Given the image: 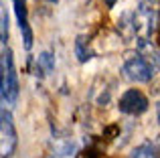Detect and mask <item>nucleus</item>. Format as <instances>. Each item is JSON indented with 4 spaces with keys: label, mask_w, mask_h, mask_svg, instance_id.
Wrapping results in <instances>:
<instances>
[{
    "label": "nucleus",
    "mask_w": 160,
    "mask_h": 158,
    "mask_svg": "<svg viewBox=\"0 0 160 158\" xmlns=\"http://www.w3.org/2000/svg\"><path fill=\"white\" fill-rule=\"evenodd\" d=\"M75 55H77V59L81 61V63H85V61L91 59V51H89V47H87L85 37H77V41H75Z\"/></svg>",
    "instance_id": "nucleus-12"
},
{
    "label": "nucleus",
    "mask_w": 160,
    "mask_h": 158,
    "mask_svg": "<svg viewBox=\"0 0 160 158\" xmlns=\"http://www.w3.org/2000/svg\"><path fill=\"white\" fill-rule=\"evenodd\" d=\"M122 73H124L126 79L136 83H148L152 81L154 77V65L150 61H146L140 53H132L124 59V65H122Z\"/></svg>",
    "instance_id": "nucleus-3"
},
{
    "label": "nucleus",
    "mask_w": 160,
    "mask_h": 158,
    "mask_svg": "<svg viewBox=\"0 0 160 158\" xmlns=\"http://www.w3.org/2000/svg\"><path fill=\"white\" fill-rule=\"evenodd\" d=\"M156 146H158V150H160V136H158V140H156Z\"/></svg>",
    "instance_id": "nucleus-16"
},
{
    "label": "nucleus",
    "mask_w": 160,
    "mask_h": 158,
    "mask_svg": "<svg viewBox=\"0 0 160 158\" xmlns=\"http://www.w3.org/2000/svg\"><path fill=\"white\" fill-rule=\"evenodd\" d=\"M136 49L146 61H150L156 69H160V47L154 45V41L140 37V39H136Z\"/></svg>",
    "instance_id": "nucleus-7"
},
{
    "label": "nucleus",
    "mask_w": 160,
    "mask_h": 158,
    "mask_svg": "<svg viewBox=\"0 0 160 158\" xmlns=\"http://www.w3.org/2000/svg\"><path fill=\"white\" fill-rule=\"evenodd\" d=\"M8 43V16L6 12H2V45L6 47Z\"/></svg>",
    "instance_id": "nucleus-13"
},
{
    "label": "nucleus",
    "mask_w": 160,
    "mask_h": 158,
    "mask_svg": "<svg viewBox=\"0 0 160 158\" xmlns=\"http://www.w3.org/2000/svg\"><path fill=\"white\" fill-rule=\"evenodd\" d=\"M118 31L124 39H138V27L134 20V12H124L118 20Z\"/></svg>",
    "instance_id": "nucleus-8"
},
{
    "label": "nucleus",
    "mask_w": 160,
    "mask_h": 158,
    "mask_svg": "<svg viewBox=\"0 0 160 158\" xmlns=\"http://www.w3.org/2000/svg\"><path fill=\"white\" fill-rule=\"evenodd\" d=\"M0 93H2V103L6 106H14L20 93L18 85V75L14 69V57L8 47L2 49V69H0Z\"/></svg>",
    "instance_id": "nucleus-1"
},
{
    "label": "nucleus",
    "mask_w": 160,
    "mask_h": 158,
    "mask_svg": "<svg viewBox=\"0 0 160 158\" xmlns=\"http://www.w3.org/2000/svg\"><path fill=\"white\" fill-rule=\"evenodd\" d=\"M130 158H160V150L152 142H142L130 152Z\"/></svg>",
    "instance_id": "nucleus-9"
},
{
    "label": "nucleus",
    "mask_w": 160,
    "mask_h": 158,
    "mask_svg": "<svg viewBox=\"0 0 160 158\" xmlns=\"http://www.w3.org/2000/svg\"><path fill=\"white\" fill-rule=\"evenodd\" d=\"M16 146H18V134L14 128V120H12L10 110L2 107V114H0V154L2 158H10Z\"/></svg>",
    "instance_id": "nucleus-4"
},
{
    "label": "nucleus",
    "mask_w": 160,
    "mask_h": 158,
    "mask_svg": "<svg viewBox=\"0 0 160 158\" xmlns=\"http://www.w3.org/2000/svg\"><path fill=\"white\" fill-rule=\"evenodd\" d=\"M55 69V57H53V53H49V51H43L39 57H37V69H35V75H45V73H51Z\"/></svg>",
    "instance_id": "nucleus-10"
},
{
    "label": "nucleus",
    "mask_w": 160,
    "mask_h": 158,
    "mask_svg": "<svg viewBox=\"0 0 160 158\" xmlns=\"http://www.w3.org/2000/svg\"><path fill=\"white\" fill-rule=\"evenodd\" d=\"M148 97L142 93L140 89H128L122 93L120 101H118V110L126 116H142L144 111H148Z\"/></svg>",
    "instance_id": "nucleus-5"
},
{
    "label": "nucleus",
    "mask_w": 160,
    "mask_h": 158,
    "mask_svg": "<svg viewBox=\"0 0 160 158\" xmlns=\"http://www.w3.org/2000/svg\"><path fill=\"white\" fill-rule=\"evenodd\" d=\"M12 6H14L16 12V18H18V27L20 32H22V39H24V49H31L32 47V31L28 27V12H27V0H12Z\"/></svg>",
    "instance_id": "nucleus-6"
},
{
    "label": "nucleus",
    "mask_w": 160,
    "mask_h": 158,
    "mask_svg": "<svg viewBox=\"0 0 160 158\" xmlns=\"http://www.w3.org/2000/svg\"><path fill=\"white\" fill-rule=\"evenodd\" d=\"M156 118H158V124H160V101L156 103Z\"/></svg>",
    "instance_id": "nucleus-14"
},
{
    "label": "nucleus",
    "mask_w": 160,
    "mask_h": 158,
    "mask_svg": "<svg viewBox=\"0 0 160 158\" xmlns=\"http://www.w3.org/2000/svg\"><path fill=\"white\" fill-rule=\"evenodd\" d=\"M51 146H53V152L57 156H71L73 154V142L67 138H55L51 142Z\"/></svg>",
    "instance_id": "nucleus-11"
},
{
    "label": "nucleus",
    "mask_w": 160,
    "mask_h": 158,
    "mask_svg": "<svg viewBox=\"0 0 160 158\" xmlns=\"http://www.w3.org/2000/svg\"><path fill=\"white\" fill-rule=\"evenodd\" d=\"M106 4H108V8H112L113 4H116V0H106Z\"/></svg>",
    "instance_id": "nucleus-15"
},
{
    "label": "nucleus",
    "mask_w": 160,
    "mask_h": 158,
    "mask_svg": "<svg viewBox=\"0 0 160 158\" xmlns=\"http://www.w3.org/2000/svg\"><path fill=\"white\" fill-rule=\"evenodd\" d=\"M134 20L138 27V39L140 37L150 39L160 20V0H140L134 10Z\"/></svg>",
    "instance_id": "nucleus-2"
}]
</instances>
